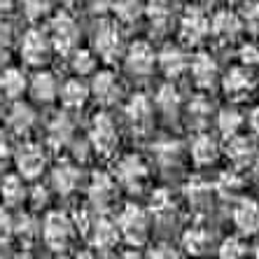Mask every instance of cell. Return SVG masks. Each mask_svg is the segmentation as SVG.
Wrapping results in <instances>:
<instances>
[{"label": "cell", "mask_w": 259, "mask_h": 259, "mask_svg": "<svg viewBox=\"0 0 259 259\" xmlns=\"http://www.w3.org/2000/svg\"><path fill=\"white\" fill-rule=\"evenodd\" d=\"M227 3H241V0H227Z\"/></svg>", "instance_id": "cell-57"}, {"label": "cell", "mask_w": 259, "mask_h": 259, "mask_svg": "<svg viewBox=\"0 0 259 259\" xmlns=\"http://www.w3.org/2000/svg\"><path fill=\"white\" fill-rule=\"evenodd\" d=\"M94 54L105 63H115L124 54V37L115 21H101L94 33Z\"/></svg>", "instance_id": "cell-1"}, {"label": "cell", "mask_w": 259, "mask_h": 259, "mask_svg": "<svg viewBox=\"0 0 259 259\" xmlns=\"http://www.w3.org/2000/svg\"><path fill=\"white\" fill-rule=\"evenodd\" d=\"M40 201H42V203H47V192H45V189H40V187H35V196H33V205H35V208H40Z\"/></svg>", "instance_id": "cell-51"}, {"label": "cell", "mask_w": 259, "mask_h": 259, "mask_svg": "<svg viewBox=\"0 0 259 259\" xmlns=\"http://www.w3.org/2000/svg\"><path fill=\"white\" fill-rule=\"evenodd\" d=\"M243 126V115L236 108H224L217 112V131L222 133L224 138L236 136Z\"/></svg>", "instance_id": "cell-33"}, {"label": "cell", "mask_w": 259, "mask_h": 259, "mask_svg": "<svg viewBox=\"0 0 259 259\" xmlns=\"http://www.w3.org/2000/svg\"><path fill=\"white\" fill-rule=\"evenodd\" d=\"M157 66L161 68V72L166 77L175 79L189 68V59L180 45H166L157 54Z\"/></svg>", "instance_id": "cell-15"}, {"label": "cell", "mask_w": 259, "mask_h": 259, "mask_svg": "<svg viewBox=\"0 0 259 259\" xmlns=\"http://www.w3.org/2000/svg\"><path fill=\"white\" fill-rule=\"evenodd\" d=\"M5 124H7V128H10L12 133L24 136V133H28L30 128L35 126V112H33V108H30V105L17 101L12 108H10V112H7Z\"/></svg>", "instance_id": "cell-24"}, {"label": "cell", "mask_w": 259, "mask_h": 259, "mask_svg": "<svg viewBox=\"0 0 259 259\" xmlns=\"http://www.w3.org/2000/svg\"><path fill=\"white\" fill-rule=\"evenodd\" d=\"M70 136H72V124L66 112H61V115H56L54 119H52V124H49V140L54 145H66L68 140H70Z\"/></svg>", "instance_id": "cell-37"}, {"label": "cell", "mask_w": 259, "mask_h": 259, "mask_svg": "<svg viewBox=\"0 0 259 259\" xmlns=\"http://www.w3.org/2000/svg\"><path fill=\"white\" fill-rule=\"evenodd\" d=\"M52 42H49V35L42 28H28L21 35V45H19V54L24 59V63L28 66H42L47 63L49 56H52Z\"/></svg>", "instance_id": "cell-6"}, {"label": "cell", "mask_w": 259, "mask_h": 259, "mask_svg": "<svg viewBox=\"0 0 259 259\" xmlns=\"http://www.w3.org/2000/svg\"><path fill=\"white\" fill-rule=\"evenodd\" d=\"M180 33L185 45H199L210 35V17L201 7H187L185 14L180 17Z\"/></svg>", "instance_id": "cell-7"}, {"label": "cell", "mask_w": 259, "mask_h": 259, "mask_svg": "<svg viewBox=\"0 0 259 259\" xmlns=\"http://www.w3.org/2000/svg\"><path fill=\"white\" fill-rule=\"evenodd\" d=\"M7 161H10V145H7L5 133L0 131V170L7 166Z\"/></svg>", "instance_id": "cell-48"}, {"label": "cell", "mask_w": 259, "mask_h": 259, "mask_svg": "<svg viewBox=\"0 0 259 259\" xmlns=\"http://www.w3.org/2000/svg\"><path fill=\"white\" fill-rule=\"evenodd\" d=\"M150 259H178V250L170 243H157L150 250Z\"/></svg>", "instance_id": "cell-45"}, {"label": "cell", "mask_w": 259, "mask_h": 259, "mask_svg": "<svg viewBox=\"0 0 259 259\" xmlns=\"http://www.w3.org/2000/svg\"><path fill=\"white\" fill-rule=\"evenodd\" d=\"M77 259H94V254H91L89 250H82V252L77 254Z\"/></svg>", "instance_id": "cell-53"}, {"label": "cell", "mask_w": 259, "mask_h": 259, "mask_svg": "<svg viewBox=\"0 0 259 259\" xmlns=\"http://www.w3.org/2000/svg\"><path fill=\"white\" fill-rule=\"evenodd\" d=\"M234 224L236 229L245 236H252L259 231V203L252 199H238V203L234 205Z\"/></svg>", "instance_id": "cell-16"}, {"label": "cell", "mask_w": 259, "mask_h": 259, "mask_svg": "<svg viewBox=\"0 0 259 259\" xmlns=\"http://www.w3.org/2000/svg\"><path fill=\"white\" fill-rule=\"evenodd\" d=\"M147 163L138 157V154H126L117 161V170H115V182L124 185L126 189H140L147 180Z\"/></svg>", "instance_id": "cell-8"}, {"label": "cell", "mask_w": 259, "mask_h": 259, "mask_svg": "<svg viewBox=\"0 0 259 259\" xmlns=\"http://www.w3.org/2000/svg\"><path fill=\"white\" fill-rule=\"evenodd\" d=\"M14 161H17V168H19V175H21V178L35 180V178L42 175L45 166H47V154H45V150L40 145L26 143L19 147Z\"/></svg>", "instance_id": "cell-9"}, {"label": "cell", "mask_w": 259, "mask_h": 259, "mask_svg": "<svg viewBox=\"0 0 259 259\" xmlns=\"http://www.w3.org/2000/svg\"><path fill=\"white\" fill-rule=\"evenodd\" d=\"M238 19H241V24L245 26V28H250V30L257 33L259 30V0H245L243 7H241Z\"/></svg>", "instance_id": "cell-40"}, {"label": "cell", "mask_w": 259, "mask_h": 259, "mask_svg": "<svg viewBox=\"0 0 259 259\" xmlns=\"http://www.w3.org/2000/svg\"><path fill=\"white\" fill-rule=\"evenodd\" d=\"M89 94H94L101 105H115V103L121 98V82L112 70L94 72Z\"/></svg>", "instance_id": "cell-11"}, {"label": "cell", "mask_w": 259, "mask_h": 259, "mask_svg": "<svg viewBox=\"0 0 259 259\" xmlns=\"http://www.w3.org/2000/svg\"><path fill=\"white\" fill-rule=\"evenodd\" d=\"M49 42L59 54H70L79 42V26L68 12H59L49 21Z\"/></svg>", "instance_id": "cell-5"}, {"label": "cell", "mask_w": 259, "mask_h": 259, "mask_svg": "<svg viewBox=\"0 0 259 259\" xmlns=\"http://www.w3.org/2000/svg\"><path fill=\"white\" fill-rule=\"evenodd\" d=\"M222 87L224 91H227V96L231 98H245L250 91H252L254 82H252V75H250V70L243 66H236V68H229L227 70V75L222 77Z\"/></svg>", "instance_id": "cell-19"}, {"label": "cell", "mask_w": 259, "mask_h": 259, "mask_svg": "<svg viewBox=\"0 0 259 259\" xmlns=\"http://www.w3.org/2000/svg\"><path fill=\"white\" fill-rule=\"evenodd\" d=\"M224 152H227V159L234 163L236 168H243L254 159V145L250 138L236 133V136H229L227 138V145H224Z\"/></svg>", "instance_id": "cell-20"}, {"label": "cell", "mask_w": 259, "mask_h": 259, "mask_svg": "<svg viewBox=\"0 0 259 259\" xmlns=\"http://www.w3.org/2000/svg\"><path fill=\"white\" fill-rule=\"evenodd\" d=\"M150 205H152L150 210L157 217H168V215H173V210H175V201L168 189H157V192L152 194Z\"/></svg>", "instance_id": "cell-38"}, {"label": "cell", "mask_w": 259, "mask_h": 259, "mask_svg": "<svg viewBox=\"0 0 259 259\" xmlns=\"http://www.w3.org/2000/svg\"><path fill=\"white\" fill-rule=\"evenodd\" d=\"M170 12H173V3L170 0H147V5H145V14L150 17L152 26L159 30L168 26Z\"/></svg>", "instance_id": "cell-31"}, {"label": "cell", "mask_w": 259, "mask_h": 259, "mask_svg": "<svg viewBox=\"0 0 259 259\" xmlns=\"http://www.w3.org/2000/svg\"><path fill=\"white\" fill-rule=\"evenodd\" d=\"M89 84L82 77H70L59 87V96L66 110H79L84 108V103L89 101Z\"/></svg>", "instance_id": "cell-17"}, {"label": "cell", "mask_w": 259, "mask_h": 259, "mask_svg": "<svg viewBox=\"0 0 259 259\" xmlns=\"http://www.w3.org/2000/svg\"><path fill=\"white\" fill-rule=\"evenodd\" d=\"M254 259H259V245L254 247Z\"/></svg>", "instance_id": "cell-56"}, {"label": "cell", "mask_w": 259, "mask_h": 259, "mask_svg": "<svg viewBox=\"0 0 259 259\" xmlns=\"http://www.w3.org/2000/svg\"><path fill=\"white\" fill-rule=\"evenodd\" d=\"M121 259H145V257H140L138 252H126V254H124V257H121Z\"/></svg>", "instance_id": "cell-54"}, {"label": "cell", "mask_w": 259, "mask_h": 259, "mask_svg": "<svg viewBox=\"0 0 259 259\" xmlns=\"http://www.w3.org/2000/svg\"><path fill=\"white\" fill-rule=\"evenodd\" d=\"M96 66H98V56L94 54V49L75 47L70 52V68L77 77H82V75H94Z\"/></svg>", "instance_id": "cell-29"}, {"label": "cell", "mask_w": 259, "mask_h": 259, "mask_svg": "<svg viewBox=\"0 0 259 259\" xmlns=\"http://www.w3.org/2000/svg\"><path fill=\"white\" fill-rule=\"evenodd\" d=\"M210 112H212V101L208 96H203V94L194 96L192 101H189V105H187L189 119H192L194 124H199V126H203L205 121L210 119Z\"/></svg>", "instance_id": "cell-35"}, {"label": "cell", "mask_w": 259, "mask_h": 259, "mask_svg": "<svg viewBox=\"0 0 259 259\" xmlns=\"http://www.w3.org/2000/svg\"><path fill=\"white\" fill-rule=\"evenodd\" d=\"M19 259H28V257H19Z\"/></svg>", "instance_id": "cell-58"}, {"label": "cell", "mask_w": 259, "mask_h": 259, "mask_svg": "<svg viewBox=\"0 0 259 259\" xmlns=\"http://www.w3.org/2000/svg\"><path fill=\"white\" fill-rule=\"evenodd\" d=\"M112 12H115L119 24H136L145 14V5L140 0H112Z\"/></svg>", "instance_id": "cell-30"}, {"label": "cell", "mask_w": 259, "mask_h": 259, "mask_svg": "<svg viewBox=\"0 0 259 259\" xmlns=\"http://www.w3.org/2000/svg\"><path fill=\"white\" fill-rule=\"evenodd\" d=\"M217 257L220 259H243L245 257V245H243L236 236H229L220 243V250H217Z\"/></svg>", "instance_id": "cell-41"}, {"label": "cell", "mask_w": 259, "mask_h": 259, "mask_svg": "<svg viewBox=\"0 0 259 259\" xmlns=\"http://www.w3.org/2000/svg\"><path fill=\"white\" fill-rule=\"evenodd\" d=\"M87 5L94 10V12H103V10H108L112 5V0H87Z\"/></svg>", "instance_id": "cell-49"}, {"label": "cell", "mask_w": 259, "mask_h": 259, "mask_svg": "<svg viewBox=\"0 0 259 259\" xmlns=\"http://www.w3.org/2000/svg\"><path fill=\"white\" fill-rule=\"evenodd\" d=\"M26 89H28V79L21 68H5L0 72V94L5 98L17 101L26 94Z\"/></svg>", "instance_id": "cell-23"}, {"label": "cell", "mask_w": 259, "mask_h": 259, "mask_svg": "<svg viewBox=\"0 0 259 259\" xmlns=\"http://www.w3.org/2000/svg\"><path fill=\"white\" fill-rule=\"evenodd\" d=\"M187 192H189V199L194 201H199V199H205L208 194H210V185H205V182H199V180H194L187 185Z\"/></svg>", "instance_id": "cell-47"}, {"label": "cell", "mask_w": 259, "mask_h": 259, "mask_svg": "<svg viewBox=\"0 0 259 259\" xmlns=\"http://www.w3.org/2000/svg\"><path fill=\"white\" fill-rule=\"evenodd\" d=\"M215 192L222 196V199H238L243 192V178L241 173L236 168H229V170H224L220 178H217L215 182Z\"/></svg>", "instance_id": "cell-28"}, {"label": "cell", "mask_w": 259, "mask_h": 259, "mask_svg": "<svg viewBox=\"0 0 259 259\" xmlns=\"http://www.w3.org/2000/svg\"><path fill=\"white\" fill-rule=\"evenodd\" d=\"M89 145L91 150L101 154V157H112L119 147V133H117V126L112 117L101 112V115L94 117L89 128Z\"/></svg>", "instance_id": "cell-3"}, {"label": "cell", "mask_w": 259, "mask_h": 259, "mask_svg": "<svg viewBox=\"0 0 259 259\" xmlns=\"http://www.w3.org/2000/svg\"><path fill=\"white\" fill-rule=\"evenodd\" d=\"M180 143L173 138H163L159 140V143H154V157H157V161L161 163V166H170V163H175L178 159H180Z\"/></svg>", "instance_id": "cell-36"}, {"label": "cell", "mask_w": 259, "mask_h": 259, "mask_svg": "<svg viewBox=\"0 0 259 259\" xmlns=\"http://www.w3.org/2000/svg\"><path fill=\"white\" fill-rule=\"evenodd\" d=\"M0 259H5V257H3V254H0Z\"/></svg>", "instance_id": "cell-60"}, {"label": "cell", "mask_w": 259, "mask_h": 259, "mask_svg": "<svg viewBox=\"0 0 259 259\" xmlns=\"http://www.w3.org/2000/svg\"><path fill=\"white\" fill-rule=\"evenodd\" d=\"M17 0H0V12H10Z\"/></svg>", "instance_id": "cell-52"}, {"label": "cell", "mask_w": 259, "mask_h": 259, "mask_svg": "<svg viewBox=\"0 0 259 259\" xmlns=\"http://www.w3.org/2000/svg\"><path fill=\"white\" fill-rule=\"evenodd\" d=\"M40 234H42L45 243H47L52 250H66L72 241V234H75V224H72V220L66 212L52 210L45 215Z\"/></svg>", "instance_id": "cell-4"}, {"label": "cell", "mask_w": 259, "mask_h": 259, "mask_svg": "<svg viewBox=\"0 0 259 259\" xmlns=\"http://www.w3.org/2000/svg\"><path fill=\"white\" fill-rule=\"evenodd\" d=\"M56 259H66V257H56Z\"/></svg>", "instance_id": "cell-59"}, {"label": "cell", "mask_w": 259, "mask_h": 259, "mask_svg": "<svg viewBox=\"0 0 259 259\" xmlns=\"http://www.w3.org/2000/svg\"><path fill=\"white\" fill-rule=\"evenodd\" d=\"M115 194H117V182L112 175L108 173H94L89 182V203L94 208H101L105 210L112 201H115Z\"/></svg>", "instance_id": "cell-14"}, {"label": "cell", "mask_w": 259, "mask_h": 259, "mask_svg": "<svg viewBox=\"0 0 259 259\" xmlns=\"http://www.w3.org/2000/svg\"><path fill=\"white\" fill-rule=\"evenodd\" d=\"M254 173H257V178H259V154L254 157Z\"/></svg>", "instance_id": "cell-55"}, {"label": "cell", "mask_w": 259, "mask_h": 259, "mask_svg": "<svg viewBox=\"0 0 259 259\" xmlns=\"http://www.w3.org/2000/svg\"><path fill=\"white\" fill-rule=\"evenodd\" d=\"M124 63H126V70L136 77H147L157 63V54H154V49L150 47V42H145V40H138V42H133L131 47L126 49V54H124Z\"/></svg>", "instance_id": "cell-10"}, {"label": "cell", "mask_w": 259, "mask_h": 259, "mask_svg": "<svg viewBox=\"0 0 259 259\" xmlns=\"http://www.w3.org/2000/svg\"><path fill=\"white\" fill-rule=\"evenodd\" d=\"M243 24L238 14L231 10H220L212 14L210 19V35L215 37L217 42H234L236 37L241 35Z\"/></svg>", "instance_id": "cell-13"}, {"label": "cell", "mask_w": 259, "mask_h": 259, "mask_svg": "<svg viewBox=\"0 0 259 259\" xmlns=\"http://www.w3.org/2000/svg\"><path fill=\"white\" fill-rule=\"evenodd\" d=\"M49 5H52V0H21V10H24V14L30 21H37V19L47 17Z\"/></svg>", "instance_id": "cell-42"}, {"label": "cell", "mask_w": 259, "mask_h": 259, "mask_svg": "<svg viewBox=\"0 0 259 259\" xmlns=\"http://www.w3.org/2000/svg\"><path fill=\"white\" fill-rule=\"evenodd\" d=\"M189 72H192L194 84L199 87V89H212L217 77H220L217 61L208 52H199V54L189 61Z\"/></svg>", "instance_id": "cell-12"}, {"label": "cell", "mask_w": 259, "mask_h": 259, "mask_svg": "<svg viewBox=\"0 0 259 259\" xmlns=\"http://www.w3.org/2000/svg\"><path fill=\"white\" fill-rule=\"evenodd\" d=\"M14 238V217L0 208V245H7V243Z\"/></svg>", "instance_id": "cell-43"}, {"label": "cell", "mask_w": 259, "mask_h": 259, "mask_svg": "<svg viewBox=\"0 0 259 259\" xmlns=\"http://www.w3.org/2000/svg\"><path fill=\"white\" fill-rule=\"evenodd\" d=\"M37 234H40V227H37V222L30 215H21L19 220H14V238L30 243Z\"/></svg>", "instance_id": "cell-39"}, {"label": "cell", "mask_w": 259, "mask_h": 259, "mask_svg": "<svg viewBox=\"0 0 259 259\" xmlns=\"http://www.w3.org/2000/svg\"><path fill=\"white\" fill-rule=\"evenodd\" d=\"M157 108L161 110L163 115H168V117H173V115H178L180 112V105H182V98H180V94H178V89H175L173 84H163V87H159V91H157Z\"/></svg>", "instance_id": "cell-32"}, {"label": "cell", "mask_w": 259, "mask_h": 259, "mask_svg": "<svg viewBox=\"0 0 259 259\" xmlns=\"http://www.w3.org/2000/svg\"><path fill=\"white\" fill-rule=\"evenodd\" d=\"M124 112H126V119L133 124V128L150 126V121H152V101L145 96V94H136V96L128 98Z\"/></svg>", "instance_id": "cell-25"}, {"label": "cell", "mask_w": 259, "mask_h": 259, "mask_svg": "<svg viewBox=\"0 0 259 259\" xmlns=\"http://www.w3.org/2000/svg\"><path fill=\"white\" fill-rule=\"evenodd\" d=\"M28 91L37 103H52L59 96V82L49 70H37L28 82Z\"/></svg>", "instance_id": "cell-21"}, {"label": "cell", "mask_w": 259, "mask_h": 259, "mask_svg": "<svg viewBox=\"0 0 259 259\" xmlns=\"http://www.w3.org/2000/svg\"><path fill=\"white\" fill-rule=\"evenodd\" d=\"M238 59H241L243 68L257 66L259 63V47L254 42H245L241 49H238Z\"/></svg>", "instance_id": "cell-44"}, {"label": "cell", "mask_w": 259, "mask_h": 259, "mask_svg": "<svg viewBox=\"0 0 259 259\" xmlns=\"http://www.w3.org/2000/svg\"><path fill=\"white\" fill-rule=\"evenodd\" d=\"M189 154H192L196 166H210L220 157V145H217V140L212 138L210 133L199 131L194 136L192 145H189Z\"/></svg>", "instance_id": "cell-18"}, {"label": "cell", "mask_w": 259, "mask_h": 259, "mask_svg": "<svg viewBox=\"0 0 259 259\" xmlns=\"http://www.w3.org/2000/svg\"><path fill=\"white\" fill-rule=\"evenodd\" d=\"M10 42H12V26L7 24L5 19H0V59H3V56L7 59Z\"/></svg>", "instance_id": "cell-46"}, {"label": "cell", "mask_w": 259, "mask_h": 259, "mask_svg": "<svg viewBox=\"0 0 259 259\" xmlns=\"http://www.w3.org/2000/svg\"><path fill=\"white\" fill-rule=\"evenodd\" d=\"M119 236L131 245H143L150 236V217L138 205H126L117 217Z\"/></svg>", "instance_id": "cell-2"}, {"label": "cell", "mask_w": 259, "mask_h": 259, "mask_svg": "<svg viewBox=\"0 0 259 259\" xmlns=\"http://www.w3.org/2000/svg\"><path fill=\"white\" fill-rule=\"evenodd\" d=\"M91 241L98 250H112L119 241V229H117V222H112L110 217H96L94 224H91Z\"/></svg>", "instance_id": "cell-22"}, {"label": "cell", "mask_w": 259, "mask_h": 259, "mask_svg": "<svg viewBox=\"0 0 259 259\" xmlns=\"http://www.w3.org/2000/svg\"><path fill=\"white\" fill-rule=\"evenodd\" d=\"M247 124H250V128H252V133L259 138V108H254L252 112H250V119H247Z\"/></svg>", "instance_id": "cell-50"}, {"label": "cell", "mask_w": 259, "mask_h": 259, "mask_svg": "<svg viewBox=\"0 0 259 259\" xmlns=\"http://www.w3.org/2000/svg\"><path fill=\"white\" fill-rule=\"evenodd\" d=\"M208 243H210V234H208V229H203V227H192V229H187L182 234V245H185V250H187L189 254L205 252Z\"/></svg>", "instance_id": "cell-34"}, {"label": "cell", "mask_w": 259, "mask_h": 259, "mask_svg": "<svg viewBox=\"0 0 259 259\" xmlns=\"http://www.w3.org/2000/svg\"><path fill=\"white\" fill-rule=\"evenodd\" d=\"M0 199L5 205H19L26 199V185L21 180V175H5L0 182Z\"/></svg>", "instance_id": "cell-27"}, {"label": "cell", "mask_w": 259, "mask_h": 259, "mask_svg": "<svg viewBox=\"0 0 259 259\" xmlns=\"http://www.w3.org/2000/svg\"><path fill=\"white\" fill-rule=\"evenodd\" d=\"M79 168L75 166V163H59L54 168V173H52V185H54V189L61 194V196H68V194H72L75 189H77L79 185Z\"/></svg>", "instance_id": "cell-26"}]
</instances>
